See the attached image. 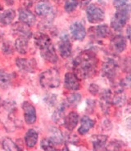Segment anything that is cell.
I'll use <instances>...</instances> for the list:
<instances>
[{
    "label": "cell",
    "mask_w": 131,
    "mask_h": 151,
    "mask_svg": "<svg viewBox=\"0 0 131 151\" xmlns=\"http://www.w3.org/2000/svg\"><path fill=\"white\" fill-rule=\"evenodd\" d=\"M98 59L91 51H85L73 60L74 73L79 78H88L95 74Z\"/></svg>",
    "instance_id": "cell-1"
},
{
    "label": "cell",
    "mask_w": 131,
    "mask_h": 151,
    "mask_svg": "<svg viewBox=\"0 0 131 151\" xmlns=\"http://www.w3.org/2000/svg\"><path fill=\"white\" fill-rule=\"evenodd\" d=\"M60 74L57 70L51 68L41 73L39 76V83L45 89L57 88L60 86Z\"/></svg>",
    "instance_id": "cell-2"
},
{
    "label": "cell",
    "mask_w": 131,
    "mask_h": 151,
    "mask_svg": "<svg viewBox=\"0 0 131 151\" xmlns=\"http://www.w3.org/2000/svg\"><path fill=\"white\" fill-rule=\"evenodd\" d=\"M130 18V7L126 6L117 8L111 21V26L115 30H121L126 25Z\"/></svg>",
    "instance_id": "cell-3"
},
{
    "label": "cell",
    "mask_w": 131,
    "mask_h": 151,
    "mask_svg": "<svg viewBox=\"0 0 131 151\" xmlns=\"http://www.w3.org/2000/svg\"><path fill=\"white\" fill-rule=\"evenodd\" d=\"M86 16L87 19L90 23L97 24L100 23L104 20L105 13L104 11L96 4H89L86 8Z\"/></svg>",
    "instance_id": "cell-4"
},
{
    "label": "cell",
    "mask_w": 131,
    "mask_h": 151,
    "mask_svg": "<svg viewBox=\"0 0 131 151\" xmlns=\"http://www.w3.org/2000/svg\"><path fill=\"white\" fill-rule=\"evenodd\" d=\"M35 13L40 17L46 18L47 20L53 19L54 16V9L52 5L46 1H41L35 6Z\"/></svg>",
    "instance_id": "cell-5"
},
{
    "label": "cell",
    "mask_w": 131,
    "mask_h": 151,
    "mask_svg": "<svg viewBox=\"0 0 131 151\" xmlns=\"http://www.w3.org/2000/svg\"><path fill=\"white\" fill-rule=\"evenodd\" d=\"M22 109L24 112L25 123L31 125L36 121V109L35 106L29 101H24L22 104Z\"/></svg>",
    "instance_id": "cell-6"
},
{
    "label": "cell",
    "mask_w": 131,
    "mask_h": 151,
    "mask_svg": "<svg viewBox=\"0 0 131 151\" xmlns=\"http://www.w3.org/2000/svg\"><path fill=\"white\" fill-rule=\"evenodd\" d=\"M64 86L67 90L77 91L80 88V83L79 78L75 73L68 72L65 75L64 78Z\"/></svg>",
    "instance_id": "cell-7"
},
{
    "label": "cell",
    "mask_w": 131,
    "mask_h": 151,
    "mask_svg": "<svg viewBox=\"0 0 131 151\" xmlns=\"http://www.w3.org/2000/svg\"><path fill=\"white\" fill-rule=\"evenodd\" d=\"M70 32L72 38L77 41H82L86 36V29L85 25L80 21L74 22L70 26Z\"/></svg>",
    "instance_id": "cell-8"
},
{
    "label": "cell",
    "mask_w": 131,
    "mask_h": 151,
    "mask_svg": "<svg viewBox=\"0 0 131 151\" xmlns=\"http://www.w3.org/2000/svg\"><path fill=\"white\" fill-rule=\"evenodd\" d=\"M59 52H60L61 56L67 59L68 57H70L71 55V43L70 41V39L68 37L67 35H64L61 37L60 42H59Z\"/></svg>",
    "instance_id": "cell-9"
},
{
    "label": "cell",
    "mask_w": 131,
    "mask_h": 151,
    "mask_svg": "<svg viewBox=\"0 0 131 151\" xmlns=\"http://www.w3.org/2000/svg\"><path fill=\"white\" fill-rule=\"evenodd\" d=\"M16 65L18 69L21 71L33 73L35 71L36 61L34 59H25V58H17Z\"/></svg>",
    "instance_id": "cell-10"
},
{
    "label": "cell",
    "mask_w": 131,
    "mask_h": 151,
    "mask_svg": "<svg viewBox=\"0 0 131 151\" xmlns=\"http://www.w3.org/2000/svg\"><path fill=\"white\" fill-rule=\"evenodd\" d=\"M19 21L29 26L35 25L36 17L28 8H21L19 10Z\"/></svg>",
    "instance_id": "cell-11"
},
{
    "label": "cell",
    "mask_w": 131,
    "mask_h": 151,
    "mask_svg": "<svg viewBox=\"0 0 131 151\" xmlns=\"http://www.w3.org/2000/svg\"><path fill=\"white\" fill-rule=\"evenodd\" d=\"M117 64L112 59H108L105 61L102 67V72H103V76H106L108 78H113L117 70Z\"/></svg>",
    "instance_id": "cell-12"
},
{
    "label": "cell",
    "mask_w": 131,
    "mask_h": 151,
    "mask_svg": "<svg viewBox=\"0 0 131 151\" xmlns=\"http://www.w3.org/2000/svg\"><path fill=\"white\" fill-rule=\"evenodd\" d=\"M34 40H35V45L39 47V50L45 48L53 44L49 36L46 34H44V33H42V32L36 33L34 36Z\"/></svg>",
    "instance_id": "cell-13"
},
{
    "label": "cell",
    "mask_w": 131,
    "mask_h": 151,
    "mask_svg": "<svg viewBox=\"0 0 131 151\" xmlns=\"http://www.w3.org/2000/svg\"><path fill=\"white\" fill-rule=\"evenodd\" d=\"M126 39L122 35H117L114 37L111 41V49L113 50L115 52L121 53L124 52L126 48Z\"/></svg>",
    "instance_id": "cell-14"
},
{
    "label": "cell",
    "mask_w": 131,
    "mask_h": 151,
    "mask_svg": "<svg viewBox=\"0 0 131 151\" xmlns=\"http://www.w3.org/2000/svg\"><path fill=\"white\" fill-rule=\"evenodd\" d=\"M12 30L15 32V34L18 35L19 37L30 39V38L32 36V33L29 29V25H25L22 22L15 23L12 26Z\"/></svg>",
    "instance_id": "cell-15"
},
{
    "label": "cell",
    "mask_w": 131,
    "mask_h": 151,
    "mask_svg": "<svg viewBox=\"0 0 131 151\" xmlns=\"http://www.w3.org/2000/svg\"><path fill=\"white\" fill-rule=\"evenodd\" d=\"M39 51H40V55L44 60L50 63H57L58 58H57V53L53 44Z\"/></svg>",
    "instance_id": "cell-16"
},
{
    "label": "cell",
    "mask_w": 131,
    "mask_h": 151,
    "mask_svg": "<svg viewBox=\"0 0 131 151\" xmlns=\"http://www.w3.org/2000/svg\"><path fill=\"white\" fill-rule=\"evenodd\" d=\"M79 122V114L76 112L71 111L65 118L64 126L69 131H73L76 127Z\"/></svg>",
    "instance_id": "cell-17"
},
{
    "label": "cell",
    "mask_w": 131,
    "mask_h": 151,
    "mask_svg": "<svg viewBox=\"0 0 131 151\" xmlns=\"http://www.w3.org/2000/svg\"><path fill=\"white\" fill-rule=\"evenodd\" d=\"M89 32L92 34L93 36H95L97 38H101V39H105L106 37H108L111 34L110 29L106 25L92 27L89 29Z\"/></svg>",
    "instance_id": "cell-18"
},
{
    "label": "cell",
    "mask_w": 131,
    "mask_h": 151,
    "mask_svg": "<svg viewBox=\"0 0 131 151\" xmlns=\"http://www.w3.org/2000/svg\"><path fill=\"white\" fill-rule=\"evenodd\" d=\"M16 17V12L13 9H7L0 13V25L6 26L10 25Z\"/></svg>",
    "instance_id": "cell-19"
},
{
    "label": "cell",
    "mask_w": 131,
    "mask_h": 151,
    "mask_svg": "<svg viewBox=\"0 0 131 151\" xmlns=\"http://www.w3.org/2000/svg\"><path fill=\"white\" fill-rule=\"evenodd\" d=\"M93 150H106V144L107 141V137L104 135H94L91 138Z\"/></svg>",
    "instance_id": "cell-20"
},
{
    "label": "cell",
    "mask_w": 131,
    "mask_h": 151,
    "mask_svg": "<svg viewBox=\"0 0 131 151\" xmlns=\"http://www.w3.org/2000/svg\"><path fill=\"white\" fill-rule=\"evenodd\" d=\"M66 107H67V105L65 102H63L54 111L53 116H52V119L54 123L57 124H64V121H65V118H66V115H65Z\"/></svg>",
    "instance_id": "cell-21"
},
{
    "label": "cell",
    "mask_w": 131,
    "mask_h": 151,
    "mask_svg": "<svg viewBox=\"0 0 131 151\" xmlns=\"http://www.w3.org/2000/svg\"><path fill=\"white\" fill-rule=\"evenodd\" d=\"M80 123H81V125H80V127H79L78 129L79 134H80V135L86 134L94 126V121L91 119L89 116L87 115H85L82 117Z\"/></svg>",
    "instance_id": "cell-22"
},
{
    "label": "cell",
    "mask_w": 131,
    "mask_h": 151,
    "mask_svg": "<svg viewBox=\"0 0 131 151\" xmlns=\"http://www.w3.org/2000/svg\"><path fill=\"white\" fill-rule=\"evenodd\" d=\"M39 135L35 129H29L25 136V145L28 148H33L35 146L38 141Z\"/></svg>",
    "instance_id": "cell-23"
},
{
    "label": "cell",
    "mask_w": 131,
    "mask_h": 151,
    "mask_svg": "<svg viewBox=\"0 0 131 151\" xmlns=\"http://www.w3.org/2000/svg\"><path fill=\"white\" fill-rule=\"evenodd\" d=\"M28 39L25 38H22V37H19L16 39L14 43L15 50L20 54L24 55L27 52L28 50Z\"/></svg>",
    "instance_id": "cell-24"
},
{
    "label": "cell",
    "mask_w": 131,
    "mask_h": 151,
    "mask_svg": "<svg viewBox=\"0 0 131 151\" xmlns=\"http://www.w3.org/2000/svg\"><path fill=\"white\" fill-rule=\"evenodd\" d=\"M49 138L53 141V142L54 144L61 145L63 143V135H62V132H61L58 128L52 127L49 129Z\"/></svg>",
    "instance_id": "cell-25"
},
{
    "label": "cell",
    "mask_w": 131,
    "mask_h": 151,
    "mask_svg": "<svg viewBox=\"0 0 131 151\" xmlns=\"http://www.w3.org/2000/svg\"><path fill=\"white\" fill-rule=\"evenodd\" d=\"M12 83V75L4 70L3 69L0 70V88L6 89L10 86Z\"/></svg>",
    "instance_id": "cell-26"
},
{
    "label": "cell",
    "mask_w": 131,
    "mask_h": 151,
    "mask_svg": "<svg viewBox=\"0 0 131 151\" xmlns=\"http://www.w3.org/2000/svg\"><path fill=\"white\" fill-rule=\"evenodd\" d=\"M2 147L4 150L7 151H17L21 150V148H19L17 145L15 143L11 138L5 137L2 141Z\"/></svg>",
    "instance_id": "cell-27"
},
{
    "label": "cell",
    "mask_w": 131,
    "mask_h": 151,
    "mask_svg": "<svg viewBox=\"0 0 131 151\" xmlns=\"http://www.w3.org/2000/svg\"><path fill=\"white\" fill-rule=\"evenodd\" d=\"M40 147L42 148L43 150H56L57 149L55 148L54 143L50 138H43L40 142Z\"/></svg>",
    "instance_id": "cell-28"
},
{
    "label": "cell",
    "mask_w": 131,
    "mask_h": 151,
    "mask_svg": "<svg viewBox=\"0 0 131 151\" xmlns=\"http://www.w3.org/2000/svg\"><path fill=\"white\" fill-rule=\"evenodd\" d=\"M79 5V1L78 0H66L65 1V5H64V8L65 11L68 12V13H71L72 12H74L76 7Z\"/></svg>",
    "instance_id": "cell-29"
},
{
    "label": "cell",
    "mask_w": 131,
    "mask_h": 151,
    "mask_svg": "<svg viewBox=\"0 0 131 151\" xmlns=\"http://www.w3.org/2000/svg\"><path fill=\"white\" fill-rule=\"evenodd\" d=\"M67 101L68 104H70L71 106H77L79 103L81 101V95L79 94V93H72L67 96Z\"/></svg>",
    "instance_id": "cell-30"
},
{
    "label": "cell",
    "mask_w": 131,
    "mask_h": 151,
    "mask_svg": "<svg viewBox=\"0 0 131 151\" xmlns=\"http://www.w3.org/2000/svg\"><path fill=\"white\" fill-rule=\"evenodd\" d=\"M124 144L122 141H119V140H114V141H111L109 145H107L106 150H120L123 149V146Z\"/></svg>",
    "instance_id": "cell-31"
},
{
    "label": "cell",
    "mask_w": 131,
    "mask_h": 151,
    "mask_svg": "<svg viewBox=\"0 0 131 151\" xmlns=\"http://www.w3.org/2000/svg\"><path fill=\"white\" fill-rule=\"evenodd\" d=\"M15 47L12 44L10 41H6L3 43V46H2V51L4 52V54L6 55H10V54H12L13 52H14Z\"/></svg>",
    "instance_id": "cell-32"
},
{
    "label": "cell",
    "mask_w": 131,
    "mask_h": 151,
    "mask_svg": "<svg viewBox=\"0 0 131 151\" xmlns=\"http://www.w3.org/2000/svg\"><path fill=\"white\" fill-rule=\"evenodd\" d=\"M44 101L47 103L48 106H53L55 105V103L57 101V96L55 94H47V96L44 98Z\"/></svg>",
    "instance_id": "cell-33"
},
{
    "label": "cell",
    "mask_w": 131,
    "mask_h": 151,
    "mask_svg": "<svg viewBox=\"0 0 131 151\" xmlns=\"http://www.w3.org/2000/svg\"><path fill=\"white\" fill-rule=\"evenodd\" d=\"M125 101V96L124 94H117L115 96V97L112 100L114 105H117V106H120V105H123Z\"/></svg>",
    "instance_id": "cell-34"
},
{
    "label": "cell",
    "mask_w": 131,
    "mask_h": 151,
    "mask_svg": "<svg viewBox=\"0 0 131 151\" xmlns=\"http://www.w3.org/2000/svg\"><path fill=\"white\" fill-rule=\"evenodd\" d=\"M128 0H113V4L116 8H120V7H124L127 5Z\"/></svg>",
    "instance_id": "cell-35"
},
{
    "label": "cell",
    "mask_w": 131,
    "mask_h": 151,
    "mask_svg": "<svg viewBox=\"0 0 131 151\" xmlns=\"http://www.w3.org/2000/svg\"><path fill=\"white\" fill-rule=\"evenodd\" d=\"M89 91L92 95H96V94H98V91H99V88H98V85L91 84L90 86H89Z\"/></svg>",
    "instance_id": "cell-36"
},
{
    "label": "cell",
    "mask_w": 131,
    "mask_h": 151,
    "mask_svg": "<svg viewBox=\"0 0 131 151\" xmlns=\"http://www.w3.org/2000/svg\"><path fill=\"white\" fill-rule=\"evenodd\" d=\"M124 85H126L128 87H130L131 88V73L128 74L126 78H125V79H124Z\"/></svg>",
    "instance_id": "cell-37"
},
{
    "label": "cell",
    "mask_w": 131,
    "mask_h": 151,
    "mask_svg": "<svg viewBox=\"0 0 131 151\" xmlns=\"http://www.w3.org/2000/svg\"><path fill=\"white\" fill-rule=\"evenodd\" d=\"M37 0H24V3H25V7L26 8H28L30 6H32V4H34L35 2H36Z\"/></svg>",
    "instance_id": "cell-38"
},
{
    "label": "cell",
    "mask_w": 131,
    "mask_h": 151,
    "mask_svg": "<svg viewBox=\"0 0 131 151\" xmlns=\"http://www.w3.org/2000/svg\"><path fill=\"white\" fill-rule=\"evenodd\" d=\"M90 3V0H80V4L81 7H86L87 5H89V4Z\"/></svg>",
    "instance_id": "cell-39"
},
{
    "label": "cell",
    "mask_w": 131,
    "mask_h": 151,
    "mask_svg": "<svg viewBox=\"0 0 131 151\" xmlns=\"http://www.w3.org/2000/svg\"><path fill=\"white\" fill-rule=\"evenodd\" d=\"M126 35H127V38L130 40H131V25H129V27L127 28L126 30Z\"/></svg>",
    "instance_id": "cell-40"
},
{
    "label": "cell",
    "mask_w": 131,
    "mask_h": 151,
    "mask_svg": "<svg viewBox=\"0 0 131 151\" xmlns=\"http://www.w3.org/2000/svg\"><path fill=\"white\" fill-rule=\"evenodd\" d=\"M4 1H5V4L7 5H12L15 2V0H4Z\"/></svg>",
    "instance_id": "cell-41"
},
{
    "label": "cell",
    "mask_w": 131,
    "mask_h": 151,
    "mask_svg": "<svg viewBox=\"0 0 131 151\" xmlns=\"http://www.w3.org/2000/svg\"><path fill=\"white\" fill-rule=\"evenodd\" d=\"M127 123H128V125H129V127L131 128V118H130L129 119L127 120Z\"/></svg>",
    "instance_id": "cell-42"
},
{
    "label": "cell",
    "mask_w": 131,
    "mask_h": 151,
    "mask_svg": "<svg viewBox=\"0 0 131 151\" xmlns=\"http://www.w3.org/2000/svg\"><path fill=\"white\" fill-rule=\"evenodd\" d=\"M2 8H3V7H2V6H1V4H0V10H1Z\"/></svg>",
    "instance_id": "cell-43"
},
{
    "label": "cell",
    "mask_w": 131,
    "mask_h": 151,
    "mask_svg": "<svg viewBox=\"0 0 131 151\" xmlns=\"http://www.w3.org/2000/svg\"><path fill=\"white\" fill-rule=\"evenodd\" d=\"M0 107H1V98H0Z\"/></svg>",
    "instance_id": "cell-44"
},
{
    "label": "cell",
    "mask_w": 131,
    "mask_h": 151,
    "mask_svg": "<svg viewBox=\"0 0 131 151\" xmlns=\"http://www.w3.org/2000/svg\"><path fill=\"white\" fill-rule=\"evenodd\" d=\"M0 70H1V68H0Z\"/></svg>",
    "instance_id": "cell-45"
}]
</instances>
